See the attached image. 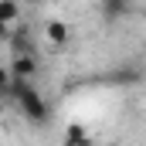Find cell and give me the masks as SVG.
<instances>
[{"mask_svg": "<svg viewBox=\"0 0 146 146\" xmlns=\"http://www.w3.org/2000/svg\"><path fill=\"white\" fill-rule=\"evenodd\" d=\"M44 34H48L51 44H65V41H68V24H65V21H48Z\"/></svg>", "mask_w": 146, "mask_h": 146, "instance_id": "4", "label": "cell"}, {"mask_svg": "<svg viewBox=\"0 0 146 146\" xmlns=\"http://www.w3.org/2000/svg\"><path fill=\"white\" fill-rule=\"evenodd\" d=\"M92 139H88V129L85 126H78V122H72L68 129H65V146H88Z\"/></svg>", "mask_w": 146, "mask_h": 146, "instance_id": "3", "label": "cell"}, {"mask_svg": "<svg viewBox=\"0 0 146 146\" xmlns=\"http://www.w3.org/2000/svg\"><path fill=\"white\" fill-rule=\"evenodd\" d=\"M7 68H10V75H14L17 82H34V75H37V58H34V54H14Z\"/></svg>", "mask_w": 146, "mask_h": 146, "instance_id": "2", "label": "cell"}, {"mask_svg": "<svg viewBox=\"0 0 146 146\" xmlns=\"http://www.w3.org/2000/svg\"><path fill=\"white\" fill-rule=\"evenodd\" d=\"M17 14H21V10H17V3L3 0V3H0V27L7 31V24H14V21H17Z\"/></svg>", "mask_w": 146, "mask_h": 146, "instance_id": "5", "label": "cell"}, {"mask_svg": "<svg viewBox=\"0 0 146 146\" xmlns=\"http://www.w3.org/2000/svg\"><path fill=\"white\" fill-rule=\"evenodd\" d=\"M126 10H129V7L115 0V3H106V7H102V17H106V21H115V17H119V14H126Z\"/></svg>", "mask_w": 146, "mask_h": 146, "instance_id": "6", "label": "cell"}, {"mask_svg": "<svg viewBox=\"0 0 146 146\" xmlns=\"http://www.w3.org/2000/svg\"><path fill=\"white\" fill-rule=\"evenodd\" d=\"M7 99H14L31 122H48V102L41 99V92H37L31 82H17L14 78V85L7 88Z\"/></svg>", "mask_w": 146, "mask_h": 146, "instance_id": "1", "label": "cell"}]
</instances>
